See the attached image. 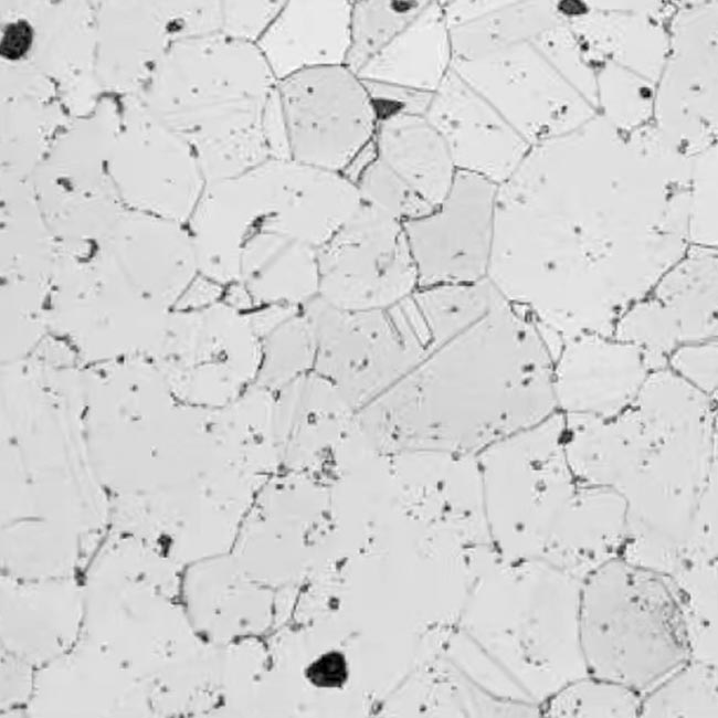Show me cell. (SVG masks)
<instances>
[{"mask_svg":"<svg viewBox=\"0 0 718 718\" xmlns=\"http://www.w3.org/2000/svg\"><path fill=\"white\" fill-rule=\"evenodd\" d=\"M643 175H577L547 154L498 188L487 279L563 342L612 336L621 315L685 252L680 203Z\"/></svg>","mask_w":718,"mask_h":718,"instance_id":"6da1fadb","label":"cell"},{"mask_svg":"<svg viewBox=\"0 0 718 718\" xmlns=\"http://www.w3.org/2000/svg\"><path fill=\"white\" fill-rule=\"evenodd\" d=\"M553 352L536 321L500 297L359 411L383 447L485 450L557 412Z\"/></svg>","mask_w":718,"mask_h":718,"instance_id":"7a4b0ae2","label":"cell"},{"mask_svg":"<svg viewBox=\"0 0 718 718\" xmlns=\"http://www.w3.org/2000/svg\"><path fill=\"white\" fill-rule=\"evenodd\" d=\"M361 203L348 175L288 159L212 182L191 217L200 275L237 284L252 309L302 308L318 297V250Z\"/></svg>","mask_w":718,"mask_h":718,"instance_id":"3957f363","label":"cell"},{"mask_svg":"<svg viewBox=\"0 0 718 718\" xmlns=\"http://www.w3.org/2000/svg\"><path fill=\"white\" fill-rule=\"evenodd\" d=\"M452 62L442 1H352L346 65L368 88L379 117L424 115Z\"/></svg>","mask_w":718,"mask_h":718,"instance_id":"277c9868","label":"cell"},{"mask_svg":"<svg viewBox=\"0 0 718 718\" xmlns=\"http://www.w3.org/2000/svg\"><path fill=\"white\" fill-rule=\"evenodd\" d=\"M378 122L362 81L347 65H335L277 81L265 133L272 158L352 177L373 152Z\"/></svg>","mask_w":718,"mask_h":718,"instance_id":"5b68a950","label":"cell"},{"mask_svg":"<svg viewBox=\"0 0 718 718\" xmlns=\"http://www.w3.org/2000/svg\"><path fill=\"white\" fill-rule=\"evenodd\" d=\"M172 310L139 289L112 256L55 261L47 329L83 365L150 358Z\"/></svg>","mask_w":718,"mask_h":718,"instance_id":"8992f818","label":"cell"},{"mask_svg":"<svg viewBox=\"0 0 718 718\" xmlns=\"http://www.w3.org/2000/svg\"><path fill=\"white\" fill-rule=\"evenodd\" d=\"M150 359L178 401L218 410L256 384L262 337L251 314L221 296L173 309Z\"/></svg>","mask_w":718,"mask_h":718,"instance_id":"52a82bcc","label":"cell"},{"mask_svg":"<svg viewBox=\"0 0 718 718\" xmlns=\"http://www.w3.org/2000/svg\"><path fill=\"white\" fill-rule=\"evenodd\" d=\"M400 307V306H399ZM314 332L313 371L358 411L429 352L427 340L397 308L346 310L319 298L303 307Z\"/></svg>","mask_w":718,"mask_h":718,"instance_id":"ba28073f","label":"cell"},{"mask_svg":"<svg viewBox=\"0 0 718 718\" xmlns=\"http://www.w3.org/2000/svg\"><path fill=\"white\" fill-rule=\"evenodd\" d=\"M318 298L346 310H389L420 286L403 223L362 202L317 252Z\"/></svg>","mask_w":718,"mask_h":718,"instance_id":"9c48e42d","label":"cell"},{"mask_svg":"<svg viewBox=\"0 0 718 718\" xmlns=\"http://www.w3.org/2000/svg\"><path fill=\"white\" fill-rule=\"evenodd\" d=\"M497 192L489 180L457 171L435 208L403 223L420 286L487 279Z\"/></svg>","mask_w":718,"mask_h":718,"instance_id":"30bf717a","label":"cell"},{"mask_svg":"<svg viewBox=\"0 0 718 718\" xmlns=\"http://www.w3.org/2000/svg\"><path fill=\"white\" fill-rule=\"evenodd\" d=\"M650 372L641 350L613 336L567 339L553 359L557 411L613 418L631 406Z\"/></svg>","mask_w":718,"mask_h":718,"instance_id":"8fae6325","label":"cell"},{"mask_svg":"<svg viewBox=\"0 0 718 718\" xmlns=\"http://www.w3.org/2000/svg\"><path fill=\"white\" fill-rule=\"evenodd\" d=\"M351 21L352 1H284L256 46L276 81L306 70L346 65Z\"/></svg>","mask_w":718,"mask_h":718,"instance_id":"7c38bea8","label":"cell"},{"mask_svg":"<svg viewBox=\"0 0 718 718\" xmlns=\"http://www.w3.org/2000/svg\"><path fill=\"white\" fill-rule=\"evenodd\" d=\"M373 155L432 208L445 198L457 175L445 139L423 114L380 116Z\"/></svg>","mask_w":718,"mask_h":718,"instance_id":"4fadbf2b","label":"cell"},{"mask_svg":"<svg viewBox=\"0 0 718 718\" xmlns=\"http://www.w3.org/2000/svg\"><path fill=\"white\" fill-rule=\"evenodd\" d=\"M562 415L563 448L571 471L589 483L624 486L648 446L647 432L633 406L610 419Z\"/></svg>","mask_w":718,"mask_h":718,"instance_id":"5bb4252c","label":"cell"},{"mask_svg":"<svg viewBox=\"0 0 718 718\" xmlns=\"http://www.w3.org/2000/svg\"><path fill=\"white\" fill-rule=\"evenodd\" d=\"M647 294L676 318L684 344L717 339L718 268L711 250L685 251Z\"/></svg>","mask_w":718,"mask_h":718,"instance_id":"9a60e30c","label":"cell"},{"mask_svg":"<svg viewBox=\"0 0 718 718\" xmlns=\"http://www.w3.org/2000/svg\"><path fill=\"white\" fill-rule=\"evenodd\" d=\"M500 297L484 279L420 286L410 303L423 324L430 351L479 320Z\"/></svg>","mask_w":718,"mask_h":718,"instance_id":"2e32d148","label":"cell"},{"mask_svg":"<svg viewBox=\"0 0 718 718\" xmlns=\"http://www.w3.org/2000/svg\"><path fill=\"white\" fill-rule=\"evenodd\" d=\"M315 341L310 321L298 308L262 335V361L256 384L277 391L313 371Z\"/></svg>","mask_w":718,"mask_h":718,"instance_id":"e0dca14e","label":"cell"},{"mask_svg":"<svg viewBox=\"0 0 718 718\" xmlns=\"http://www.w3.org/2000/svg\"><path fill=\"white\" fill-rule=\"evenodd\" d=\"M362 202L400 222L420 218L433 208L387 169L372 154L352 177Z\"/></svg>","mask_w":718,"mask_h":718,"instance_id":"ac0fdd59","label":"cell"},{"mask_svg":"<svg viewBox=\"0 0 718 718\" xmlns=\"http://www.w3.org/2000/svg\"><path fill=\"white\" fill-rule=\"evenodd\" d=\"M666 368L700 392L717 399V339L689 342L677 347L668 357Z\"/></svg>","mask_w":718,"mask_h":718,"instance_id":"d6986e66","label":"cell"},{"mask_svg":"<svg viewBox=\"0 0 718 718\" xmlns=\"http://www.w3.org/2000/svg\"><path fill=\"white\" fill-rule=\"evenodd\" d=\"M348 676L342 654L330 652L316 659L307 669L308 679L318 687L341 686Z\"/></svg>","mask_w":718,"mask_h":718,"instance_id":"ffe728a7","label":"cell"},{"mask_svg":"<svg viewBox=\"0 0 718 718\" xmlns=\"http://www.w3.org/2000/svg\"><path fill=\"white\" fill-rule=\"evenodd\" d=\"M33 38V30L27 21L9 24L0 45V53L9 60L20 59L29 50Z\"/></svg>","mask_w":718,"mask_h":718,"instance_id":"44dd1931","label":"cell"}]
</instances>
